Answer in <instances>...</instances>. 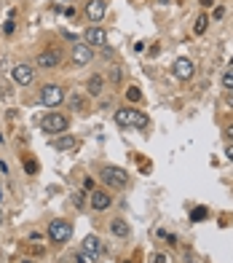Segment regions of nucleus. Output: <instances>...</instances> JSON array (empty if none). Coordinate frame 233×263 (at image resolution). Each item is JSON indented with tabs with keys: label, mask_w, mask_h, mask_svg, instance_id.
I'll use <instances>...</instances> for the list:
<instances>
[{
	"label": "nucleus",
	"mask_w": 233,
	"mask_h": 263,
	"mask_svg": "<svg viewBox=\"0 0 233 263\" xmlns=\"http://www.w3.org/2000/svg\"><path fill=\"white\" fill-rule=\"evenodd\" d=\"M116 121L121 127H134V129H148L150 127V118L142 113V110H134V108H121L116 110Z\"/></svg>",
	"instance_id": "f257e3e1"
},
{
	"label": "nucleus",
	"mask_w": 233,
	"mask_h": 263,
	"mask_svg": "<svg viewBox=\"0 0 233 263\" xmlns=\"http://www.w3.org/2000/svg\"><path fill=\"white\" fill-rule=\"evenodd\" d=\"M99 177H102V183L108 188H126L129 186V172H126V169H121V167H102V172H99Z\"/></svg>",
	"instance_id": "f03ea898"
},
{
	"label": "nucleus",
	"mask_w": 233,
	"mask_h": 263,
	"mask_svg": "<svg viewBox=\"0 0 233 263\" xmlns=\"http://www.w3.org/2000/svg\"><path fill=\"white\" fill-rule=\"evenodd\" d=\"M67 127H70V121L62 113H49V116H43V121H41V129L49 132V134H64Z\"/></svg>",
	"instance_id": "7ed1b4c3"
},
{
	"label": "nucleus",
	"mask_w": 233,
	"mask_h": 263,
	"mask_svg": "<svg viewBox=\"0 0 233 263\" xmlns=\"http://www.w3.org/2000/svg\"><path fill=\"white\" fill-rule=\"evenodd\" d=\"M49 236H51L54 242H59V245H62V242H70V239H72V226H70L67 220L57 218V220L49 223Z\"/></svg>",
	"instance_id": "20e7f679"
},
{
	"label": "nucleus",
	"mask_w": 233,
	"mask_h": 263,
	"mask_svg": "<svg viewBox=\"0 0 233 263\" xmlns=\"http://www.w3.org/2000/svg\"><path fill=\"white\" fill-rule=\"evenodd\" d=\"M62 100H64V89L57 86V83H46L41 89V102L46 108H57V105H62Z\"/></svg>",
	"instance_id": "39448f33"
},
{
	"label": "nucleus",
	"mask_w": 233,
	"mask_h": 263,
	"mask_svg": "<svg viewBox=\"0 0 233 263\" xmlns=\"http://www.w3.org/2000/svg\"><path fill=\"white\" fill-rule=\"evenodd\" d=\"M172 73H175V78H179V81H190L193 73H196V65H193V59H188V57H179V59H175V65H172Z\"/></svg>",
	"instance_id": "423d86ee"
},
{
	"label": "nucleus",
	"mask_w": 233,
	"mask_h": 263,
	"mask_svg": "<svg viewBox=\"0 0 233 263\" xmlns=\"http://www.w3.org/2000/svg\"><path fill=\"white\" fill-rule=\"evenodd\" d=\"M99 255H102V242H99V236L89 234L83 239V258L86 261H97Z\"/></svg>",
	"instance_id": "0eeeda50"
},
{
	"label": "nucleus",
	"mask_w": 233,
	"mask_h": 263,
	"mask_svg": "<svg viewBox=\"0 0 233 263\" xmlns=\"http://www.w3.org/2000/svg\"><path fill=\"white\" fill-rule=\"evenodd\" d=\"M83 43L86 46H99V49H102V46H108V32L94 24V27H89L83 32Z\"/></svg>",
	"instance_id": "6e6552de"
},
{
	"label": "nucleus",
	"mask_w": 233,
	"mask_h": 263,
	"mask_svg": "<svg viewBox=\"0 0 233 263\" xmlns=\"http://www.w3.org/2000/svg\"><path fill=\"white\" fill-rule=\"evenodd\" d=\"M11 78H14L19 86H30L32 78H35V70H32L30 65H16V67L11 70Z\"/></svg>",
	"instance_id": "1a4fd4ad"
},
{
	"label": "nucleus",
	"mask_w": 233,
	"mask_h": 263,
	"mask_svg": "<svg viewBox=\"0 0 233 263\" xmlns=\"http://www.w3.org/2000/svg\"><path fill=\"white\" fill-rule=\"evenodd\" d=\"M91 46H86V43H75L72 46V62L78 65V67H86V65L91 62Z\"/></svg>",
	"instance_id": "9d476101"
},
{
	"label": "nucleus",
	"mask_w": 233,
	"mask_h": 263,
	"mask_svg": "<svg viewBox=\"0 0 233 263\" xmlns=\"http://www.w3.org/2000/svg\"><path fill=\"white\" fill-rule=\"evenodd\" d=\"M59 62H62L59 51H41V54H38V59H35V65H38V67H43V70L59 67Z\"/></svg>",
	"instance_id": "9b49d317"
},
{
	"label": "nucleus",
	"mask_w": 233,
	"mask_h": 263,
	"mask_svg": "<svg viewBox=\"0 0 233 263\" xmlns=\"http://www.w3.org/2000/svg\"><path fill=\"white\" fill-rule=\"evenodd\" d=\"M105 11H108L105 0H89V3H86V16H89L91 22H102Z\"/></svg>",
	"instance_id": "f8f14e48"
},
{
	"label": "nucleus",
	"mask_w": 233,
	"mask_h": 263,
	"mask_svg": "<svg viewBox=\"0 0 233 263\" xmlns=\"http://www.w3.org/2000/svg\"><path fill=\"white\" fill-rule=\"evenodd\" d=\"M113 204V199L108 196V191H94L91 194V207L97 209V212H102V209H108Z\"/></svg>",
	"instance_id": "ddd939ff"
},
{
	"label": "nucleus",
	"mask_w": 233,
	"mask_h": 263,
	"mask_svg": "<svg viewBox=\"0 0 233 263\" xmlns=\"http://www.w3.org/2000/svg\"><path fill=\"white\" fill-rule=\"evenodd\" d=\"M54 148L62 150V153H72V150H78V140H75V137H70V134H62V137H57V140H54Z\"/></svg>",
	"instance_id": "4468645a"
},
{
	"label": "nucleus",
	"mask_w": 233,
	"mask_h": 263,
	"mask_svg": "<svg viewBox=\"0 0 233 263\" xmlns=\"http://www.w3.org/2000/svg\"><path fill=\"white\" fill-rule=\"evenodd\" d=\"M110 231L116 234L118 239H129V236H131V228H129V223H126V220H121V218H116V220L110 223Z\"/></svg>",
	"instance_id": "2eb2a0df"
},
{
	"label": "nucleus",
	"mask_w": 233,
	"mask_h": 263,
	"mask_svg": "<svg viewBox=\"0 0 233 263\" xmlns=\"http://www.w3.org/2000/svg\"><path fill=\"white\" fill-rule=\"evenodd\" d=\"M102 89H105V78L102 75H91L89 83H86V91H89L91 97H99V94H102Z\"/></svg>",
	"instance_id": "dca6fc26"
},
{
	"label": "nucleus",
	"mask_w": 233,
	"mask_h": 263,
	"mask_svg": "<svg viewBox=\"0 0 233 263\" xmlns=\"http://www.w3.org/2000/svg\"><path fill=\"white\" fill-rule=\"evenodd\" d=\"M206 27H209V16H206V14H201V16L196 19V27H193V30H196V35H204V32H206Z\"/></svg>",
	"instance_id": "f3484780"
},
{
	"label": "nucleus",
	"mask_w": 233,
	"mask_h": 263,
	"mask_svg": "<svg viewBox=\"0 0 233 263\" xmlns=\"http://www.w3.org/2000/svg\"><path fill=\"white\" fill-rule=\"evenodd\" d=\"M126 100H129V102H139V100H142V91H139L137 86H129V89H126Z\"/></svg>",
	"instance_id": "a211bd4d"
},
{
	"label": "nucleus",
	"mask_w": 233,
	"mask_h": 263,
	"mask_svg": "<svg viewBox=\"0 0 233 263\" xmlns=\"http://www.w3.org/2000/svg\"><path fill=\"white\" fill-rule=\"evenodd\" d=\"M72 110H78V113H86V110H89V105H86L83 97H72Z\"/></svg>",
	"instance_id": "6ab92c4d"
},
{
	"label": "nucleus",
	"mask_w": 233,
	"mask_h": 263,
	"mask_svg": "<svg viewBox=\"0 0 233 263\" xmlns=\"http://www.w3.org/2000/svg\"><path fill=\"white\" fill-rule=\"evenodd\" d=\"M223 86L228 89V91H233V67H231V70H225V73H223Z\"/></svg>",
	"instance_id": "aec40b11"
},
{
	"label": "nucleus",
	"mask_w": 233,
	"mask_h": 263,
	"mask_svg": "<svg viewBox=\"0 0 233 263\" xmlns=\"http://www.w3.org/2000/svg\"><path fill=\"white\" fill-rule=\"evenodd\" d=\"M206 218V207H196L193 209V220H204Z\"/></svg>",
	"instance_id": "412c9836"
},
{
	"label": "nucleus",
	"mask_w": 233,
	"mask_h": 263,
	"mask_svg": "<svg viewBox=\"0 0 233 263\" xmlns=\"http://www.w3.org/2000/svg\"><path fill=\"white\" fill-rule=\"evenodd\" d=\"M24 169H27L30 175H35V172H38V164H35V159H27V161H24Z\"/></svg>",
	"instance_id": "4be33fe9"
},
{
	"label": "nucleus",
	"mask_w": 233,
	"mask_h": 263,
	"mask_svg": "<svg viewBox=\"0 0 233 263\" xmlns=\"http://www.w3.org/2000/svg\"><path fill=\"white\" fill-rule=\"evenodd\" d=\"M72 204H75L78 209H83V196L81 194H72Z\"/></svg>",
	"instance_id": "5701e85b"
},
{
	"label": "nucleus",
	"mask_w": 233,
	"mask_h": 263,
	"mask_svg": "<svg viewBox=\"0 0 233 263\" xmlns=\"http://www.w3.org/2000/svg\"><path fill=\"white\" fill-rule=\"evenodd\" d=\"M150 263H169V261H166V255L156 253V255H153V258H150Z\"/></svg>",
	"instance_id": "b1692460"
},
{
	"label": "nucleus",
	"mask_w": 233,
	"mask_h": 263,
	"mask_svg": "<svg viewBox=\"0 0 233 263\" xmlns=\"http://www.w3.org/2000/svg\"><path fill=\"white\" fill-rule=\"evenodd\" d=\"M225 137H228V140L233 142V124H231V127H228V129H225Z\"/></svg>",
	"instance_id": "393cba45"
},
{
	"label": "nucleus",
	"mask_w": 233,
	"mask_h": 263,
	"mask_svg": "<svg viewBox=\"0 0 233 263\" xmlns=\"http://www.w3.org/2000/svg\"><path fill=\"white\" fill-rule=\"evenodd\" d=\"M225 153H228V159L233 161V142H231V145H228V150H225Z\"/></svg>",
	"instance_id": "a878e982"
},
{
	"label": "nucleus",
	"mask_w": 233,
	"mask_h": 263,
	"mask_svg": "<svg viewBox=\"0 0 233 263\" xmlns=\"http://www.w3.org/2000/svg\"><path fill=\"white\" fill-rule=\"evenodd\" d=\"M225 102H228V105H231V108H233V91H231V94H228V97H225Z\"/></svg>",
	"instance_id": "bb28decb"
},
{
	"label": "nucleus",
	"mask_w": 233,
	"mask_h": 263,
	"mask_svg": "<svg viewBox=\"0 0 233 263\" xmlns=\"http://www.w3.org/2000/svg\"><path fill=\"white\" fill-rule=\"evenodd\" d=\"M201 5H206V8H209V5H215V0H201Z\"/></svg>",
	"instance_id": "cd10ccee"
},
{
	"label": "nucleus",
	"mask_w": 233,
	"mask_h": 263,
	"mask_svg": "<svg viewBox=\"0 0 233 263\" xmlns=\"http://www.w3.org/2000/svg\"><path fill=\"white\" fill-rule=\"evenodd\" d=\"M78 263H86V258H83V255H81V258H78Z\"/></svg>",
	"instance_id": "c85d7f7f"
},
{
	"label": "nucleus",
	"mask_w": 233,
	"mask_h": 263,
	"mask_svg": "<svg viewBox=\"0 0 233 263\" xmlns=\"http://www.w3.org/2000/svg\"><path fill=\"white\" fill-rule=\"evenodd\" d=\"M0 223H3V209H0Z\"/></svg>",
	"instance_id": "c756f323"
},
{
	"label": "nucleus",
	"mask_w": 233,
	"mask_h": 263,
	"mask_svg": "<svg viewBox=\"0 0 233 263\" xmlns=\"http://www.w3.org/2000/svg\"><path fill=\"white\" fill-rule=\"evenodd\" d=\"M126 263H129V261H126Z\"/></svg>",
	"instance_id": "7c9ffc66"
}]
</instances>
